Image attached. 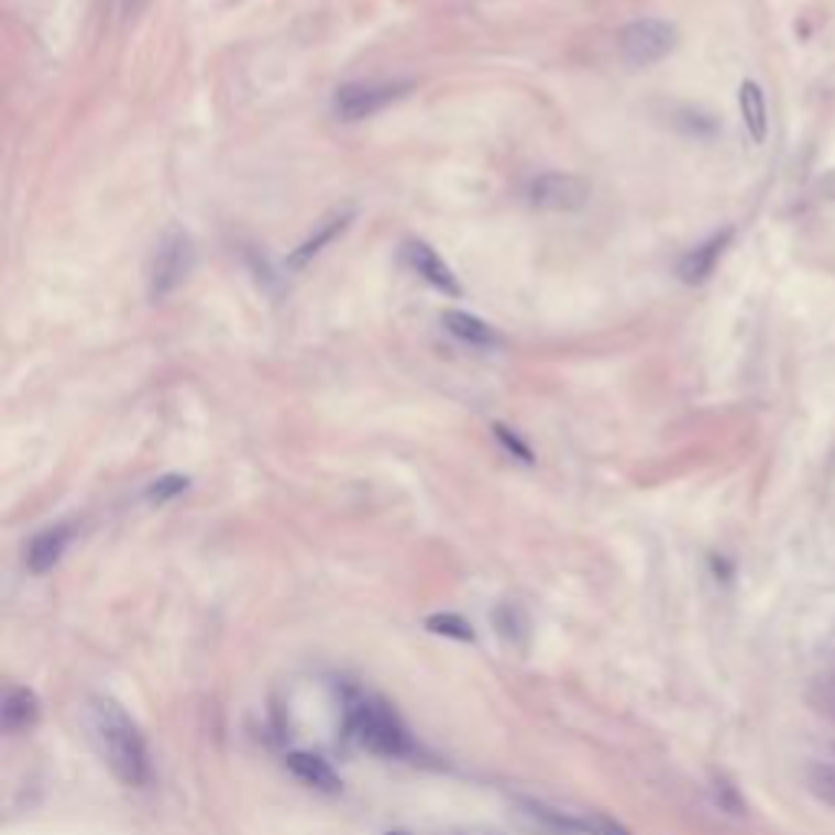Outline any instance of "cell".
Returning <instances> with one entry per match:
<instances>
[{"instance_id":"cell-1","label":"cell","mask_w":835,"mask_h":835,"mask_svg":"<svg viewBox=\"0 0 835 835\" xmlns=\"http://www.w3.org/2000/svg\"><path fill=\"white\" fill-rule=\"evenodd\" d=\"M92 728L111 773L128 787H144L151 780V754L131 715L118 702L98 699L92 705Z\"/></svg>"},{"instance_id":"cell-2","label":"cell","mask_w":835,"mask_h":835,"mask_svg":"<svg viewBox=\"0 0 835 835\" xmlns=\"http://www.w3.org/2000/svg\"><path fill=\"white\" fill-rule=\"evenodd\" d=\"M347 732L360 747L382 754V757H402L411 750L408 732L402 728V722L385 705L370 702V699H360L347 708Z\"/></svg>"},{"instance_id":"cell-3","label":"cell","mask_w":835,"mask_h":835,"mask_svg":"<svg viewBox=\"0 0 835 835\" xmlns=\"http://www.w3.org/2000/svg\"><path fill=\"white\" fill-rule=\"evenodd\" d=\"M675 26L666 20H637L620 33V53L630 66H652L675 50Z\"/></svg>"},{"instance_id":"cell-4","label":"cell","mask_w":835,"mask_h":835,"mask_svg":"<svg viewBox=\"0 0 835 835\" xmlns=\"http://www.w3.org/2000/svg\"><path fill=\"white\" fill-rule=\"evenodd\" d=\"M411 89V83H350L333 95V111L340 121H363L382 111L385 105L398 101Z\"/></svg>"},{"instance_id":"cell-5","label":"cell","mask_w":835,"mask_h":835,"mask_svg":"<svg viewBox=\"0 0 835 835\" xmlns=\"http://www.w3.org/2000/svg\"><path fill=\"white\" fill-rule=\"evenodd\" d=\"M189 265H193L189 239L184 232H167L154 252V262H151V297L161 300V297L174 294L189 275Z\"/></svg>"},{"instance_id":"cell-6","label":"cell","mask_w":835,"mask_h":835,"mask_svg":"<svg viewBox=\"0 0 835 835\" xmlns=\"http://www.w3.org/2000/svg\"><path fill=\"white\" fill-rule=\"evenodd\" d=\"M591 186L571 174H542L529 184V202L549 212H574L587 202Z\"/></svg>"},{"instance_id":"cell-7","label":"cell","mask_w":835,"mask_h":835,"mask_svg":"<svg viewBox=\"0 0 835 835\" xmlns=\"http://www.w3.org/2000/svg\"><path fill=\"white\" fill-rule=\"evenodd\" d=\"M732 239H735V232L732 229H722L718 235H712V239H705L702 245H695L682 262H679V278L685 281V284H702V281L712 278V272L718 268V262H722V255H725V249L732 245Z\"/></svg>"},{"instance_id":"cell-8","label":"cell","mask_w":835,"mask_h":835,"mask_svg":"<svg viewBox=\"0 0 835 835\" xmlns=\"http://www.w3.org/2000/svg\"><path fill=\"white\" fill-rule=\"evenodd\" d=\"M73 542V526L63 523V526H53V529H43L40 536H33V542L26 546V568L33 574H46L59 564V558L66 556Z\"/></svg>"},{"instance_id":"cell-9","label":"cell","mask_w":835,"mask_h":835,"mask_svg":"<svg viewBox=\"0 0 835 835\" xmlns=\"http://www.w3.org/2000/svg\"><path fill=\"white\" fill-rule=\"evenodd\" d=\"M405 262L411 265V272H418L421 278L428 281V284H435L438 290H444V294H451V297L461 294V284L454 278V272L438 259V252H435L431 245H425V242H408V245H405Z\"/></svg>"},{"instance_id":"cell-10","label":"cell","mask_w":835,"mask_h":835,"mask_svg":"<svg viewBox=\"0 0 835 835\" xmlns=\"http://www.w3.org/2000/svg\"><path fill=\"white\" fill-rule=\"evenodd\" d=\"M287 770L300 780V783H307V787H314V790H323V793H337L340 790V777H337V770L320 757V754H310V750H290L287 754Z\"/></svg>"},{"instance_id":"cell-11","label":"cell","mask_w":835,"mask_h":835,"mask_svg":"<svg viewBox=\"0 0 835 835\" xmlns=\"http://www.w3.org/2000/svg\"><path fill=\"white\" fill-rule=\"evenodd\" d=\"M40 718V699L30 689H10L0 705V725L3 732H26Z\"/></svg>"},{"instance_id":"cell-12","label":"cell","mask_w":835,"mask_h":835,"mask_svg":"<svg viewBox=\"0 0 835 835\" xmlns=\"http://www.w3.org/2000/svg\"><path fill=\"white\" fill-rule=\"evenodd\" d=\"M441 323H444L458 340H464L470 347H480V350H490V347H499V343H503L499 333H496L490 323H483L480 317L464 314V310H448V314L441 317Z\"/></svg>"},{"instance_id":"cell-13","label":"cell","mask_w":835,"mask_h":835,"mask_svg":"<svg viewBox=\"0 0 835 835\" xmlns=\"http://www.w3.org/2000/svg\"><path fill=\"white\" fill-rule=\"evenodd\" d=\"M738 101H741V118L747 134L754 144H760L767 138V128H770V118H767V98H763V89L757 83H741V92H738Z\"/></svg>"},{"instance_id":"cell-14","label":"cell","mask_w":835,"mask_h":835,"mask_svg":"<svg viewBox=\"0 0 835 835\" xmlns=\"http://www.w3.org/2000/svg\"><path fill=\"white\" fill-rule=\"evenodd\" d=\"M350 219H353V216L347 212V216H333L327 226H320V229H317V235H310V239H307V242H304V245L290 255V259H287V268H294V272H297V268H304V265H307V262H310V259H314V255L327 245V242H333V239H337V235L350 226Z\"/></svg>"},{"instance_id":"cell-15","label":"cell","mask_w":835,"mask_h":835,"mask_svg":"<svg viewBox=\"0 0 835 835\" xmlns=\"http://www.w3.org/2000/svg\"><path fill=\"white\" fill-rule=\"evenodd\" d=\"M425 627L431 634H441V637H454V640H464V644H473V627L466 624L464 617L458 614H435L425 620Z\"/></svg>"},{"instance_id":"cell-16","label":"cell","mask_w":835,"mask_h":835,"mask_svg":"<svg viewBox=\"0 0 835 835\" xmlns=\"http://www.w3.org/2000/svg\"><path fill=\"white\" fill-rule=\"evenodd\" d=\"M189 490V480L180 476V473H167V476H161V480H154L151 486H147V499L151 503H167V499H174V496H180Z\"/></svg>"},{"instance_id":"cell-17","label":"cell","mask_w":835,"mask_h":835,"mask_svg":"<svg viewBox=\"0 0 835 835\" xmlns=\"http://www.w3.org/2000/svg\"><path fill=\"white\" fill-rule=\"evenodd\" d=\"M810 790H813L820 800H826L829 806H835V763H820V767H813V773H810Z\"/></svg>"},{"instance_id":"cell-18","label":"cell","mask_w":835,"mask_h":835,"mask_svg":"<svg viewBox=\"0 0 835 835\" xmlns=\"http://www.w3.org/2000/svg\"><path fill=\"white\" fill-rule=\"evenodd\" d=\"M493 435L506 444V451H509L513 458H519V461L532 464V451H529V448H526V441H519V438H516L506 425H496V428H493Z\"/></svg>"},{"instance_id":"cell-19","label":"cell","mask_w":835,"mask_h":835,"mask_svg":"<svg viewBox=\"0 0 835 835\" xmlns=\"http://www.w3.org/2000/svg\"><path fill=\"white\" fill-rule=\"evenodd\" d=\"M597 835H627L624 829H617V826H607V823H601L597 826Z\"/></svg>"},{"instance_id":"cell-20","label":"cell","mask_w":835,"mask_h":835,"mask_svg":"<svg viewBox=\"0 0 835 835\" xmlns=\"http://www.w3.org/2000/svg\"><path fill=\"white\" fill-rule=\"evenodd\" d=\"M385 835H408V833H385Z\"/></svg>"}]
</instances>
